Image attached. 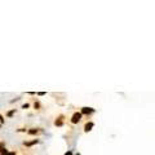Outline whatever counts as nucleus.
Instances as JSON below:
<instances>
[{
  "label": "nucleus",
  "mask_w": 155,
  "mask_h": 155,
  "mask_svg": "<svg viewBox=\"0 0 155 155\" xmlns=\"http://www.w3.org/2000/svg\"><path fill=\"white\" fill-rule=\"evenodd\" d=\"M3 155H13V154H11V153H5V154H3Z\"/></svg>",
  "instance_id": "4"
},
{
  "label": "nucleus",
  "mask_w": 155,
  "mask_h": 155,
  "mask_svg": "<svg viewBox=\"0 0 155 155\" xmlns=\"http://www.w3.org/2000/svg\"><path fill=\"white\" fill-rule=\"evenodd\" d=\"M90 112H93V109H89V107L83 109V114H90Z\"/></svg>",
  "instance_id": "2"
},
{
  "label": "nucleus",
  "mask_w": 155,
  "mask_h": 155,
  "mask_svg": "<svg viewBox=\"0 0 155 155\" xmlns=\"http://www.w3.org/2000/svg\"><path fill=\"white\" fill-rule=\"evenodd\" d=\"M80 118H82V114H75L73 116V123H78L80 120Z\"/></svg>",
  "instance_id": "1"
},
{
  "label": "nucleus",
  "mask_w": 155,
  "mask_h": 155,
  "mask_svg": "<svg viewBox=\"0 0 155 155\" xmlns=\"http://www.w3.org/2000/svg\"><path fill=\"white\" fill-rule=\"evenodd\" d=\"M65 155H73V154H71L70 151H69V153H66V154H65Z\"/></svg>",
  "instance_id": "5"
},
{
  "label": "nucleus",
  "mask_w": 155,
  "mask_h": 155,
  "mask_svg": "<svg viewBox=\"0 0 155 155\" xmlns=\"http://www.w3.org/2000/svg\"><path fill=\"white\" fill-rule=\"evenodd\" d=\"M76 155H80V154H76Z\"/></svg>",
  "instance_id": "6"
},
{
  "label": "nucleus",
  "mask_w": 155,
  "mask_h": 155,
  "mask_svg": "<svg viewBox=\"0 0 155 155\" xmlns=\"http://www.w3.org/2000/svg\"><path fill=\"white\" fill-rule=\"evenodd\" d=\"M93 127V124H92V123H89V124H87L85 125V131L87 132H88V131H90V128H92Z\"/></svg>",
  "instance_id": "3"
}]
</instances>
